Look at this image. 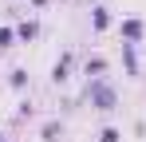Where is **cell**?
<instances>
[{
    "mask_svg": "<svg viewBox=\"0 0 146 142\" xmlns=\"http://www.w3.org/2000/svg\"><path fill=\"white\" fill-rule=\"evenodd\" d=\"M12 44V28H0V47H8Z\"/></svg>",
    "mask_w": 146,
    "mask_h": 142,
    "instance_id": "4",
    "label": "cell"
},
{
    "mask_svg": "<svg viewBox=\"0 0 146 142\" xmlns=\"http://www.w3.org/2000/svg\"><path fill=\"white\" fill-rule=\"evenodd\" d=\"M0 142H4V134H0Z\"/></svg>",
    "mask_w": 146,
    "mask_h": 142,
    "instance_id": "6",
    "label": "cell"
},
{
    "mask_svg": "<svg viewBox=\"0 0 146 142\" xmlns=\"http://www.w3.org/2000/svg\"><path fill=\"white\" fill-rule=\"evenodd\" d=\"M99 142H119V130H103V134H99Z\"/></svg>",
    "mask_w": 146,
    "mask_h": 142,
    "instance_id": "5",
    "label": "cell"
},
{
    "mask_svg": "<svg viewBox=\"0 0 146 142\" xmlns=\"http://www.w3.org/2000/svg\"><path fill=\"white\" fill-rule=\"evenodd\" d=\"M122 36L126 40H142V20H126L122 24Z\"/></svg>",
    "mask_w": 146,
    "mask_h": 142,
    "instance_id": "2",
    "label": "cell"
},
{
    "mask_svg": "<svg viewBox=\"0 0 146 142\" xmlns=\"http://www.w3.org/2000/svg\"><path fill=\"white\" fill-rule=\"evenodd\" d=\"M51 79H55V83H63V79H67V59H59V63L51 67Z\"/></svg>",
    "mask_w": 146,
    "mask_h": 142,
    "instance_id": "3",
    "label": "cell"
},
{
    "mask_svg": "<svg viewBox=\"0 0 146 142\" xmlns=\"http://www.w3.org/2000/svg\"><path fill=\"white\" fill-rule=\"evenodd\" d=\"M91 103H95L99 111H111V107H115V91L99 79V83H91Z\"/></svg>",
    "mask_w": 146,
    "mask_h": 142,
    "instance_id": "1",
    "label": "cell"
}]
</instances>
